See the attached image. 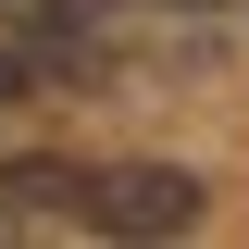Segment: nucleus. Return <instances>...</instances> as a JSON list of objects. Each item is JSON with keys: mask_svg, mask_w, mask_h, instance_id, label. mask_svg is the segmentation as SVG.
<instances>
[{"mask_svg": "<svg viewBox=\"0 0 249 249\" xmlns=\"http://www.w3.org/2000/svg\"><path fill=\"white\" fill-rule=\"evenodd\" d=\"M75 224H100V237H187L199 224V175L187 162H112V175H88Z\"/></svg>", "mask_w": 249, "mask_h": 249, "instance_id": "obj_1", "label": "nucleus"}]
</instances>
